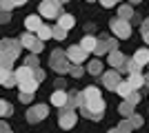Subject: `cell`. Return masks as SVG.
<instances>
[{
    "mask_svg": "<svg viewBox=\"0 0 149 133\" xmlns=\"http://www.w3.org/2000/svg\"><path fill=\"white\" fill-rule=\"evenodd\" d=\"M20 40H2V69H9L20 53Z\"/></svg>",
    "mask_w": 149,
    "mask_h": 133,
    "instance_id": "cell-1",
    "label": "cell"
},
{
    "mask_svg": "<svg viewBox=\"0 0 149 133\" xmlns=\"http://www.w3.org/2000/svg\"><path fill=\"white\" fill-rule=\"evenodd\" d=\"M80 113L85 115V118H89V120H100V118H102V113H105V100H102V98H98V100L85 102V104L80 107Z\"/></svg>",
    "mask_w": 149,
    "mask_h": 133,
    "instance_id": "cell-2",
    "label": "cell"
},
{
    "mask_svg": "<svg viewBox=\"0 0 149 133\" xmlns=\"http://www.w3.org/2000/svg\"><path fill=\"white\" fill-rule=\"evenodd\" d=\"M51 67H54L56 73H67V71H71V60L67 58V53H62L60 49H56L51 53Z\"/></svg>",
    "mask_w": 149,
    "mask_h": 133,
    "instance_id": "cell-3",
    "label": "cell"
},
{
    "mask_svg": "<svg viewBox=\"0 0 149 133\" xmlns=\"http://www.w3.org/2000/svg\"><path fill=\"white\" fill-rule=\"evenodd\" d=\"M38 13L45 18H60V0H42Z\"/></svg>",
    "mask_w": 149,
    "mask_h": 133,
    "instance_id": "cell-4",
    "label": "cell"
},
{
    "mask_svg": "<svg viewBox=\"0 0 149 133\" xmlns=\"http://www.w3.org/2000/svg\"><path fill=\"white\" fill-rule=\"evenodd\" d=\"M109 27H111L113 36H116V38H120V40H125V38H129V36H131L129 22H127V20H123V18H113L111 22H109Z\"/></svg>",
    "mask_w": 149,
    "mask_h": 133,
    "instance_id": "cell-5",
    "label": "cell"
},
{
    "mask_svg": "<svg viewBox=\"0 0 149 133\" xmlns=\"http://www.w3.org/2000/svg\"><path fill=\"white\" fill-rule=\"evenodd\" d=\"M76 120H78V115H76L74 109H62L60 111V118H58V124H60V129H71L76 124Z\"/></svg>",
    "mask_w": 149,
    "mask_h": 133,
    "instance_id": "cell-6",
    "label": "cell"
},
{
    "mask_svg": "<svg viewBox=\"0 0 149 133\" xmlns=\"http://www.w3.org/2000/svg\"><path fill=\"white\" fill-rule=\"evenodd\" d=\"M47 113H49V109L45 107V104H36V107H31L29 111H27V120H29L31 124H36V122L45 120Z\"/></svg>",
    "mask_w": 149,
    "mask_h": 133,
    "instance_id": "cell-7",
    "label": "cell"
},
{
    "mask_svg": "<svg viewBox=\"0 0 149 133\" xmlns=\"http://www.w3.org/2000/svg\"><path fill=\"white\" fill-rule=\"evenodd\" d=\"M67 58L71 60V64H80L87 60V51L82 49L80 44H74V47H69L67 49Z\"/></svg>",
    "mask_w": 149,
    "mask_h": 133,
    "instance_id": "cell-8",
    "label": "cell"
},
{
    "mask_svg": "<svg viewBox=\"0 0 149 133\" xmlns=\"http://www.w3.org/2000/svg\"><path fill=\"white\" fill-rule=\"evenodd\" d=\"M120 73H118V69H113V71H107L105 76H102V84H105L109 91H116V89L120 87Z\"/></svg>",
    "mask_w": 149,
    "mask_h": 133,
    "instance_id": "cell-9",
    "label": "cell"
},
{
    "mask_svg": "<svg viewBox=\"0 0 149 133\" xmlns=\"http://www.w3.org/2000/svg\"><path fill=\"white\" fill-rule=\"evenodd\" d=\"M51 104H54V107L65 109V107L69 104V93H67V91H62V89L54 91V93H51Z\"/></svg>",
    "mask_w": 149,
    "mask_h": 133,
    "instance_id": "cell-10",
    "label": "cell"
},
{
    "mask_svg": "<svg viewBox=\"0 0 149 133\" xmlns=\"http://www.w3.org/2000/svg\"><path fill=\"white\" fill-rule=\"evenodd\" d=\"M13 76H16L18 84L29 82V80H33V69H29V67H18V69L13 71Z\"/></svg>",
    "mask_w": 149,
    "mask_h": 133,
    "instance_id": "cell-11",
    "label": "cell"
},
{
    "mask_svg": "<svg viewBox=\"0 0 149 133\" xmlns=\"http://www.w3.org/2000/svg\"><path fill=\"white\" fill-rule=\"evenodd\" d=\"M40 27H42V22H40V16H29V18L25 20V29H27V33H31V31H40Z\"/></svg>",
    "mask_w": 149,
    "mask_h": 133,
    "instance_id": "cell-12",
    "label": "cell"
},
{
    "mask_svg": "<svg viewBox=\"0 0 149 133\" xmlns=\"http://www.w3.org/2000/svg\"><path fill=\"white\" fill-rule=\"evenodd\" d=\"M125 60H127V58L123 56V53H120V51H116L113 49L111 53H109V64H111V67H116V69H123V64H125Z\"/></svg>",
    "mask_w": 149,
    "mask_h": 133,
    "instance_id": "cell-13",
    "label": "cell"
},
{
    "mask_svg": "<svg viewBox=\"0 0 149 133\" xmlns=\"http://www.w3.org/2000/svg\"><path fill=\"white\" fill-rule=\"evenodd\" d=\"M0 78H2V87H13V84H18V80H16V76H13L9 69H2L0 71Z\"/></svg>",
    "mask_w": 149,
    "mask_h": 133,
    "instance_id": "cell-14",
    "label": "cell"
},
{
    "mask_svg": "<svg viewBox=\"0 0 149 133\" xmlns=\"http://www.w3.org/2000/svg\"><path fill=\"white\" fill-rule=\"evenodd\" d=\"M140 69H143V67H140V64H138L134 58H127L120 71H127V73H140Z\"/></svg>",
    "mask_w": 149,
    "mask_h": 133,
    "instance_id": "cell-15",
    "label": "cell"
},
{
    "mask_svg": "<svg viewBox=\"0 0 149 133\" xmlns=\"http://www.w3.org/2000/svg\"><path fill=\"white\" fill-rule=\"evenodd\" d=\"M80 47L87 51V53H91V51H96V47H98V40L93 38V36H87V38H82Z\"/></svg>",
    "mask_w": 149,
    "mask_h": 133,
    "instance_id": "cell-16",
    "label": "cell"
},
{
    "mask_svg": "<svg viewBox=\"0 0 149 133\" xmlns=\"http://www.w3.org/2000/svg\"><path fill=\"white\" fill-rule=\"evenodd\" d=\"M134 60H136L140 67H145V64H149V49H138L136 53H134Z\"/></svg>",
    "mask_w": 149,
    "mask_h": 133,
    "instance_id": "cell-17",
    "label": "cell"
},
{
    "mask_svg": "<svg viewBox=\"0 0 149 133\" xmlns=\"http://www.w3.org/2000/svg\"><path fill=\"white\" fill-rule=\"evenodd\" d=\"M76 25V20H74V16H69V13H62L60 18H58V27H62V29H71V27Z\"/></svg>",
    "mask_w": 149,
    "mask_h": 133,
    "instance_id": "cell-18",
    "label": "cell"
},
{
    "mask_svg": "<svg viewBox=\"0 0 149 133\" xmlns=\"http://www.w3.org/2000/svg\"><path fill=\"white\" fill-rule=\"evenodd\" d=\"M116 93H118V95H123L125 100H127V98H129V95L134 93V87L129 84V80H125V82H120V87L116 89Z\"/></svg>",
    "mask_w": 149,
    "mask_h": 133,
    "instance_id": "cell-19",
    "label": "cell"
},
{
    "mask_svg": "<svg viewBox=\"0 0 149 133\" xmlns=\"http://www.w3.org/2000/svg\"><path fill=\"white\" fill-rule=\"evenodd\" d=\"M129 84L134 87V91H138V89L145 84V76H140V73H129Z\"/></svg>",
    "mask_w": 149,
    "mask_h": 133,
    "instance_id": "cell-20",
    "label": "cell"
},
{
    "mask_svg": "<svg viewBox=\"0 0 149 133\" xmlns=\"http://www.w3.org/2000/svg\"><path fill=\"white\" fill-rule=\"evenodd\" d=\"M82 95H85V102H89V100H98V98H102L100 95V91L96 87H87L85 91H82Z\"/></svg>",
    "mask_w": 149,
    "mask_h": 133,
    "instance_id": "cell-21",
    "label": "cell"
},
{
    "mask_svg": "<svg viewBox=\"0 0 149 133\" xmlns=\"http://www.w3.org/2000/svg\"><path fill=\"white\" fill-rule=\"evenodd\" d=\"M38 84H40V82H36V80H29V82H22V84H18V87H20V93H36Z\"/></svg>",
    "mask_w": 149,
    "mask_h": 133,
    "instance_id": "cell-22",
    "label": "cell"
},
{
    "mask_svg": "<svg viewBox=\"0 0 149 133\" xmlns=\"http://www.w3.org/2000/svg\"><path fill=\"white\" fill-rule=\"evenodd\" d=\"M36 42H38V38H33L31 33H22V36H20V44H22L25 49H33Z\"/></svg>",
    "mask_w": 149,
    "mask_h": 133,
    "instance_id": "cell-23",
    "label": "cell"
},
{
    "mask_svg": "<svg viewBox=\"0 0 149 133\" xmlns=\"http://www.w3.org/2000/svg\"><path fill=\"white\" fill-rule=\"evenodd\" d=\"M36 36H38V40H42V42H45V40H49V38H54V29H51V27H40V31H38L36 33Z\"/></svg>",
    "mask_w": 149,
    "mask_h": 133,
    "instance_id": "cell-24",
    "label": "cell"
},
{
    "mask_svg": "<svg viewBox=\"0 0 149 133\" xmlns=\"http://www.w3.org/2000/svg\"><path fill=\"white\" fill-rule=\"evenodd\" d=\"M118 18H123V20H136V16H134V9H131L129 5H125V7H120V11H118Z\"/></svg>",
    "mask_w": 149,
    "mask_h": 133,
    "instance_id": "cell-25",
    "label": "cell"
},
{
    "mask_svg": "<svg viewBox=\"0 0 149 133\" xmlns=\"http://www.w3.org/2000/svg\"><path fill=\"white\" fill-rule=\"evenodd\" d=\"M89 73H91V76H100V73H102V62H100V60H91V62H89Z\"/></svg>",
    "mask_w": 149,
    "mask_h": 133,
    "instance_id": "cell-26",
    "label": "cell"
},
{
    "mask_svg": "<svg viewBox=\"0 0 149 133\" xmlns=\"http://www.w3.org/2000/svg\"><path fill=\"white\" fill-rule=\"evenodd\" d=\"M120 113H123V115H129V118H131V115H134V104H131L129 100H125L123 104H120Z\"/></svg>",
    "mask_w": 149,
    "mask_h": 133,
    "instance_id": "cell-27",
    "label": "cell"
},
{
    "mask_svg": "<svg viewBox=\"0 0 149 133\" xmlns=\"http://www.w3.org/2000/svg\"><path fill=\"white\" fill-rule=\"evenodd\" d=\"M0 113H2V118H7V115H11V113H13L11 104H9L7 100H0Z\"/></svg>",
    "mask_w": 149,
    "mask_h": 133,
    "instance_id": "cell-28",
    "label": "cell"
},
{
    "mask_svg": "<svg viewBox=\"0 0 149 133\" xmlns=\"http://www.w3.org/2000/svg\"><path fill=\"white\" fill-rule=\"evenodd\" d=\"M54 38H56V40H65V38H67V29L56 27V29H54Z\"/></svg>",
    "mask_w": 149,
    "mask_h": 133,
    "instance_id": "cell-29",
    "label": "cell"
},
{
    "mask_svg": "<svg viewBox=\"0 0 149 133\" xmlns=\"http://www.w3.org/2000/svg\"><path fill=\"white\" fill-rule=\"evenodd\" d=\"M129 120H131V127H134V129H140V127H143V122H145L140 115H131Z\"/></svg>",
    "mask_w": 149,
    "mask_h": 133,
    "instance_id": "cell-30",
    "label": "cell"
},
{
    "mask_svg": "<svg viewBox=\"0 0 149 133\" xmlns=\"http://www.w3.org/2000/svg\"><path fill=\"white\" fill-rule=\"evenodd\" d=\"M120 131H123V133H129L131 131V129H134V127H131V120H129V118H127V120H123V122H120Z\"/></svg>",
    "mask_w": 149,
    "mask_h": 133,
    "instance_id": "cell-31",
    "label": "cell"
},
{
    "mask_svg": "<svg viewBox=\"0 0 149 133\" xmlns=\"http://www.w3.org/2000/svg\"><path fill=\"white\" fill-rule=\"evenodd\" d=\"M25 67H29V69H38V58L29 56V58H27V62H25Z\"/></svg>",
    "mask_w": 149,
    "mask_h": 133,
    "instance_id": "cell-32",
    "label": "cell"
},
{
    "mask_svg": "<svg viewBox=\"0 0 149 133\" xmlns=\"http://www.w3.org/2000/svg\"><path fill=\"white\" fill-rule=\"evenodd\" d=\"M69 73H71V76H74V78H80V76H82V67H80V64H74Z\"/></svg>",
    "mask_w": 149,
    "mask_h": 133,
    "instance_id": "cell-33",
    "label": "cell"
},
{
    "mask_svg": "<svg viewBox=\"0 0 149 133\" xmlns=\"http://www.w3.org/2000/svg\"><path fill=\"white\" fill-rule=\"evenodd\" d=\"M33 80H36V82H42L45 80V71L42 69H33Z\"/></svg>",
    "mask_w": 149,
    "mask_h": 133,
    "instance_id": "cell-34",
    "label": "cell"
},
{
    "mask_svg": "<svg viewBox=\"0 0 149 133\" xmlns=\"http://www.w3.org/2000/svg\"><path fill=\"white\" fill-rule=\"evenodd\" d=\"M127 100H129V102H131V104H134V107H136L138 102H140V93H138V91H134V93H131V95H129V98H127Z\"/></svg>",
    "mask_w": 149,
    "mask_h": 133,
    "instance_id": "cell-35",
    "label": "cell"
},
{
    "mask_svg": "<svg viewBox=\"0 0 149 133\" xmlns=\"http://www.w3.org/2000/svg\"><path fill=\"white\" fill-rule=\"evenodd\" d=\"M31 98H33V93H20V102H31Z\"/></svg>",
    "mask_w": 149,
    "mask_h": 133,
    "instance_id": "cell-36",
    "label": "cell"
},
{
    "mask_svg": "<svg viewBox=\"0 0 149 133\" xmlns=\"http://www.w3.org/2000/svg\"><path fill=\"white\" fill-rule=\"evenodd\" d=\"M42 51V40H38L36 44H33V49H31V53H40Z\"/></svg>",
    "mask_w": 149,
    "mask_h": 133,
    "instance_id": "cell-37",
    "label": "cell"
},
{
    "mask_svg": "<svg viewBox=\"0 0 149 133\" xmlns=\"http://www.w3.org/2000/svg\"><path fill=\"white\" fill-rule=\"evenodd\" d=\"M100 5H102V7H113V5H116V0H100Z\"/></svg>",
    "mask_w": 149,
    "mask_h": 133,
    "instance_id": "cell-38",
    "label": "cell"
},
{
    "mask_svg": "<svg viewBox=\"0 0 149 133\" xmlns=\"http://www.w3.org/2000/svg\"><path fill=\"white\" fill-rule=\"evenodd\" d=\"M143 33H149V18L143 20Z\"/></svg>",
    "mask_w": 149,
    "mask_h": 133,
    "instance_id": "cell-39",
    "label": "cell"
},
{
    "mask_svg": "<svg viewBox=\"0 0 149 133\" xmlns=\"http://www.w3.org/2000/svg\"><path fill=\"white\" fill-rule=\"evenodd\" d=\"M11 2H13V7H18V5H25L27 0H11Z\"/></svg>",
    "mask_w": 149,
    "mask_h": 133,
    "instance_id": "cell-40",
    "label": "cell"
},
{
    "mask_svg": "<svg viewBox=\"0 0 149 133\" xmlns=\"http://www.w3.org/2000/svg\"><path fill=\"white\" fill-rule=\"evenodd\" d=\"M107 133H123V131H120V129H109Z\"/></svg>",
    "mask_w": 149,
    "mask_h": 133,
    "instance_id": "cell-41",
    "label": "cell"
},
{
    "mask_svg": "<svg viewBox=\"0 0 149 133\" xmlns=\"http://www.w3.org/2000/svg\"><path fill=\"white\" fill-rule=\"evenodd\" d=\"M143 38H145V42L149 44V33H143Z\"/></svg>",
    "mask_w": 149,
    "mask_h": 133,
    "instance_id": "cell-42",
    "label": "cell"
},
{
    "mask_svg": "<svg viewBox=\"0 0 149 133\" xmlns=\"http://www.w3.org/2000/svg\"><path fill=\"white\" fill-rule=\"evenodd\" d=\"M145 84H147V87H149V73H147V76H145Z\"/></svg>",
    "mask_w": 149,
    "mask_h": 133,
    "instance_id": "cell-43",
    "label": "cell"
},
{
    "mask_svg": "<svg viewBox=\"0 0 149 133\" xmlns=\"http://www.w3.org/2000/svg\"><path fill=\"white\" fill-rule=\"evenodd\" d=\"M129 2H131V5H136V2H140V0H129Z\"/></svg>",
    "mask_w": 149,
    "mask_h": 133,
    "instance_id": "cell-44",
    "label": "cell"
},
{
    "mask_svg": "<svg viewBox=\"0 0 149 133\" xmlns=\"http://www.w3.org/2000/svg\"><path fill=\"white\" fill-rule=\"evenodd\" d=\"M62 2H67V0H62Z\"/></svg>",
    "mask_w": 149,
    "mask_h": 133,
    "instance_id": "cell-45",
    "label": "cell"
},
{
    "mask_svg": "<svg viewBox=\"0 0 149 133\" xmlns=\"http://www.w3.org/2000/svg\"><path fill=\"white\" fill-rule=\"evenodd\" d=\"M87 2H91V0H87Z\"/></svg>",
    "mask_w": 149,
    "mask_h": 133,
    "instance_id": "cell-46",
    "label": "cell"
},
{
    "mask_svg": "<svg viewBox=\"0 0 149 133\" xmlns=\"http://www.w3.org/2000/svg\"><path fill=\"white\" fill-rule=\"evenodd\" d=\"M5 133H7V131H5ZM9 133H11V131H9Z\"/></svg>",
    "mask_w": 149,
    "mask_h": 133,
    "instance_id": "cell-47",
    "label": "cell"
}]
</instances>
